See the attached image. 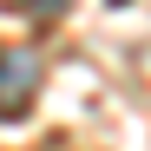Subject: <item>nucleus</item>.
<instances>
[{"label": "nucleus", "instance_id": "1", "mask_svg": "<svg viewBox=\"0 0 151 151\" xmlns=\"http://www.w3.org/2000/svg\"><path fill=\"white\" fill-rule=\"evenodd\" d=\"M40 79H46V59L33 46H0V118H27L40 105Z\"/></svg>", "mask_w": 151, "mask_h": 151}, {"label": "nucleus", "instance_id": "2", "mask_svg": "<svg viewBox=\"0 0 151 151\" xmlns=\"http://www.w3.org/2000/svg\"><path fill=\"white\" fill-rule=\"evenodd\" d=\"M0 7H20V13H59L66 0H0Z\"/></svg>", "mask_w": 151, "mask_h": 151}]
</instances>
